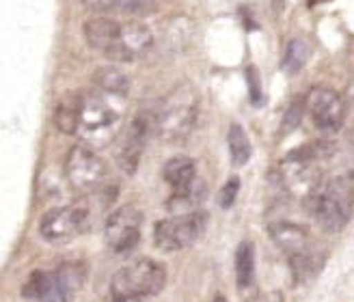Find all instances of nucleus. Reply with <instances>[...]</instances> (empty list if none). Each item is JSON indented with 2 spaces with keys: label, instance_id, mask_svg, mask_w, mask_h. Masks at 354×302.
I'll return each instance as SVG.
<instances>
[{
  "label": "nucleus",
  "instance_id": "obj_1",
  "mask_svg": "<svg viewBox=\"0 0 354 302\" xmlns=\"http://www.w3.org/2000/svg\"><path fill=\"white\" fill-rule=\"evenodd\" d=\"M82 30L86 44L115 63H132L143 57L153 44L149 26L134 17L117 20V17L95 15L88 17Z\"/></svg>",
  "mask_w": 354,
  "mask_h": 302
},
{
  "label": "nucleus",
  "instance_id": "obj_2",
  "mask_svg": "<svg viewBox=\"0 0 354 302\" xmlns=\"http://www.w3.org/2000/svg\"><path fill=\"white\" fill-rule=\"evenodd\" d=\"M126 108L128 95L111 93L100 86H93V91H88L82 97V113L78 126V136L82 145L91 149L109 147L123 126Z\"/></svg>",
  "mask_w": 354,
  "mask_h": 302
},
{
  "label": "nucleus",
  "instance_id": "obj_3",
  "mask_svg": "<svg viewBox=\"0 0 354 302\" xmlns=\"http://www.w3.org/2000/svg\"><path fill=\"white\" fill-rule=\"evenodd\" d=\"M167 285V268L156 259L140 257L123 265L111 279V302H145Z\"/></svg>",
  "mask_w": 354,
  "mask_h": 302
},
{
  "label": "nucleus",
  "instance_id": "obj_4",
  "mask_svg": "<svg viewBox=\"0 0 354 302\" xmlns=\"http://www.w3.org/2000/svg\"><path fill=\"white\" fill-rule=\"evenodd\" d=\"M86 281V263L65 261L55 270H35L22 287L30 302H72Z\"/></svg>",
  "mask_w": 354,
  "mask_h": 302
},
{
  "label": "nucleus",
  "instance_id": "obj_5",
  "mask_svg": "<svg viewBox=\"0 0 354 302\" xmlns=\"http://www.w3.org/2000/svg\"><path fill=\"white\" fill-rule=\"evenodd\" d=\"M313 218L322 229L342 231L352 218L354 209V188L348 177H333L317 186L307 197Z\"/></svg>",
  "mask_w": 354,
  "mask_h": 302
},
{
  "label": "nucleus",
  "instance_id": "obj_6",
  "mask_svg": "<svg viewBox=\"0 0 354 302\" xmlns=\"http://www.w3.org/2000/svg\"><path fill=\"white\" fill-rule=\"evenodd\" d=\"M199 95L190 84H177L158 102V134L167 143L184 140L197 123Z\"/></svg>",
  "mask_w": 354,
  "mask_h": 302
},
{
  "label": "nucleus",
  "instance_id": "obj_7",
  "mask_svg": "<svg viewBox=\"0 0 354 302\" xmlns=\"http://www.w3.org/2000/svg\"><path fill=\"white\" fill-rule=\"evenodd\" d=\"M207 211L194 209L188 214H175L158 220L153 227V244L165 253H177L197 242L207 229Z\"/></svg>",
  "mask_w": 354,
  "mask_h": 302
},
{
  "label": "nucleus",
  "instance_id": "obj_8",
  "mask_svg": "<svg viewBox=\"0 0 354 302\" xmlns=\"http://www.w3.org/2000/svg\"><path fill=\"white\" fill-rule=\"evenodd\" d=\"M158 134V102L143 106L132 119L126 134L119 140L117 162L123 173L134 175L140 162V155L145 151L149 136Z\"/></svg>",
  "mask_w": 354,
  "mask_h": 302
},
{
  "label": "nucleus",
  "instance_id": "obj_9",
  "mask_svg": "<svg viewBox=\"0 0 354 302\" xmlns=\"http://www.w3.org/2000/svg\"><path fill=\"white\" fill-rule=\"evenodd\" d=\"M93 227V220L84 209L82 201L65 207H55L44 214L39 223V234L50 244H67Z\"/></svg>",
  "mask_w": 354,
  "mask_h": 302
},
{
  "label": "nucleus",
  "instance_id": "obj_10",
  "mask_svg": "<svg viewBox=\"0 0 354 302\" xmlns=\"http://www.w3.org/2000/svg\"><path fill=\"white\" fill-rule=\"evenodd\" d=\"M65 177L72 190L78 194H88L102 188L106 180V164L95 153V149L86 145H76L69 149L65 160Z\"/></svg>",
  "mask_w": 354,
  "mask_h": 302
},
{
  "label": "nucleus",
  "instance_id": "obj_11",
  "mask_svg": "<svg viewBox=\"0 0 354 302\" xmlns=\"http://www.w3.org/2000/svg\"><path fill=\"white\" fill-rule=\"evenodd\" d=\"M307 113L313 123L324 132H335L344 126L348 115V102L330 86H313L307 100Z\"/></svg>",
  "mask_w": 354,
  "mask_h": 302
},
{
  "label": "nucleus",
  "instance_id": "obj_12",
  "mask_svg": "<svg viewBox=\"0 0 354 302\" xmlns=\"http://www.w3.org/2000/svg\"><path fill=\"white\" fill-rule=\"evenodd\" d=\"M140 229H143V214L134 205H123L106 218L104 236L115 253H128L140 242Z\"/></svg>",
  "mask_w": 354,
  "mask_h": 302
},
{
  "label": "nucleus",
  "instance_id": "obj_13",
  "mask_svg": "<svg viewBox=\"0 0 354 302\" xmlns=\"http://www.w3.org/2000/svg\"><path fill=\"white\" fill-rule=\"evenodd\" d=\"M82 5L95 15L143 17L156 11L158 0H82Z\"/></svg>",
  "mask_w": 354,
  "mask_h": 302
},
{
  "label": "nucleus",
  "instance_id": "obj_14",
  "mask_svg": "<svg viewBox=\"0 0 354 302\" xmlns=\"http://www.w3.org/2000/svg\"><path fill=\"white\" fill-rule=\"evenodd\" d=\"M268 234L270 238L274 240V244L281 248V251H286L290 257L292 255H298L309 248V234L305 227H300L296 223H272L268 227Z\"/></svg>",
  "mask_w": 354,
  "mask_h": 302
},
{
  "label": "nucleus",
  "instance_id": "obj_15",
  "mask_svg": "<svg viewBox=\"0 0 354 302\" xmlns=\"http://www.w3.org/2000/svg\"><path fill=\"white\" fill-rule=\"evenodd\" d=\"M162 177H165V182L173 188V192L188 190L199 182L197 180V164H194L192 158H186V155L171 158L162 169Z\"/></svg>",
  "mask_w": 354,
  "mask_h": 302
},
{
  "label": "nucleus",
  "instance_id": "obj_16",
  "mask_svg": "<svg viewBox=\"0 0 354 302\" xmlns=\"http://www.w3.org/2000/svg\"><path fill=\"white\" fill-rule=\"evenodd\" d=\"M82 97L84 95H80V93H67L61 97L57 111H55V123L63 134H78Z\"/></svg>",
  "mask_w": 354,
  "mask_h": 302
},
{
  "label": "nucleus",
  "instance_id": "obj_17",
  "mask_svg": "<svg viewBox=\"0 0 354 302\" xmlns=\"http://www.w3.org/2000/svg\"><path fill=\"white\" fill-rule=\"evenodd\" d=\"M290 263H292V276H294V281L296 283H307L309 279H313L317 272L322 270L324 259L317 253H313L311 248H307V251H303V253L292 255Z\"/></svg>",
  "mask_w": 354,
  "mask_h": 302
},
{
  "label": "nucleus",
  "instance_id": "obj_18",
  "mask_svg": "<svg viewBox=\"0 0 354 302\" xmlns=\"http://www.w3.org/2000/svg\"><path fill=\"white\" fill-rule=\"evenodd\" d=\"M253 276H255V246L253 242L244 240L240 242L236 251V281L244 290L253 283Z\"/></svg>",
  "mask_w": 354,
  "mask_h": 302
},
{
  "label": "nucleus",
  "instance_id": "obj_19",
  "mask_svg": "<svg viewBox=\"0 0 354 302\" xmlns=\"http://www.w3.org/2000/svg\"><path fill=\"white\" fill-rule=\"evenodd\" d=\"M205 199V186L201 182H197L192 188L182 190V192H173L171 199L167 203V207L173 211V214H188V211H194L201 201Z\"/></svg>",
  "mask_w": 354,
  "mask_h": 302
},
{
  "label": "nucleus",
  "instance_id": "obj_20",
  "mask_svg": "<svg viewBox=\"0 0 354 302\" xmlns=\"http://www.w3.org/2000/svg\"><path fill=\"white\" fill-rule=\"evenodd\" d=\"M309 57H311L309 44L305 39H300V37H294L288 44L286 52H283V63H281L283 65V72L290 74V76H296L300 69L307 65Z\"/></svg>",
  "mask_w": 354,
  "mask_h": 302
},
{
  "label": "nucleus",
  "instance_id": "obj_21",
  "mask_svg": "<svg viewBox=\"0 0 354 302\" xmlns=\"http://www.w3.org/2000/svg\"><path fill=\"white\" fill-rule=\"evenodd\" d=\"M227 143H229V153H232V162L236 167H244L246 162H249L253 149H251L249 134L244 132V128L240 126V123H232Z\"/></svg>",
  "mask_w": 354,
  "mask_h": 302
},
{
  "label": "nucleus",
  "instance_id": "obj_22",
  "mask_svg": "<svg viewBox=\"0 0 354 302\" xmlns=\"http://www.w3.org/2000/svg\"><path fill=\"white\" fill-rule=\"evenodd\" d=\"M95 86L104 88V91H111V93L128 95V91H130V80L117 67H102L100 72L95 74Z\"/></svg>",
  "mask_w": 354,
  "mask_h": 302
},
{
  "label": "nucleus",
  "instance_id": "obj_23",
  "mask_svg": "<svg viewBox=\"0 0 354 302\" xmlns=\"http://www.w3.org/2000/svg\"><path fill=\"white\" fill-rule=\"evenodd\" d=\"M238 190H240V180H238V177H229L227 184L218 192V205L223 209L232 207L236 203V199H238Z\"/></svg>",
  "mask_w": 354,
  "mask_h": 302
},
{
  "label": "nucleus",
  "instance_id": "obj_24",
  "mask_svg": "<svg viewBox=\"0 0 354 302\" xmlns=\"http://www.w3.org/2000/svg\"><path fill=\"white\" fill-rule=\"evenodd\" d=\"M305 108H307V104H303L300 100H296L290 106L286 117H283V132H292L294 128H298V123H300V119H303V111Z\"/></svg>",
  "mask_w": 354,
  "mask_h": 302
},
{
  "label": "nucleus",
  "instance_id": "obj_25",
  "mask_svg": "<svg viewBox=\"0 0 354 302\" xmlns=\"http://www.w3.org/2000/svg\"><path fill=\"white\" fill-rule=\"evenodd\" d=\"M249 91H251V102L253 104H261V82H259V74H257V67H249Z\"/></svg>",
  "mask_w": 354,
  "mask_h": 302
},
{
  "label": "nucleus",
  "instance_id": "obj_26",
  "mask_svg": "<svg viewBox=\"0 0 354 302\" xmlns=\"http://www.w3.org/2000/svg\"><path fill=\"white\" fill-rule=\"evenodd\" d=\"M246 302H281V294H270V292H261V294H255L251 296Z\"/></svg>",
  "mask_w": 354,
  "mask_h": 302
},
{
  "label": "nucleus",
  "instance_id": "obj_27",
  "mask_svg": "<svg viewBox=\"0 0 354 302\" xmlns=\"http://www.w3.org/2000/svg\"><path fill=\"white\" fill-rule=\"evenodd\" d=\"M212 302H227V300H225V296H216V298L212 300Z\"/></svg>",
  "mask_w": 354,
  "mask_h": 302
},
{
  "label": "nucleus",
  "instance_id": "obj_28",
  "mask_svg": "<svg viewBox=\"0 0 354 302\" xmlns=\"http://www.w3.org/2000/svg\"><path fill=\"white\" fill-rule=\"evenodd\" d=\"M283 3H286V0H277V5H279V7H281Z\"/></svg>",
  "mask_w": 354,
  "mask_h": 302
}]
</instances>
